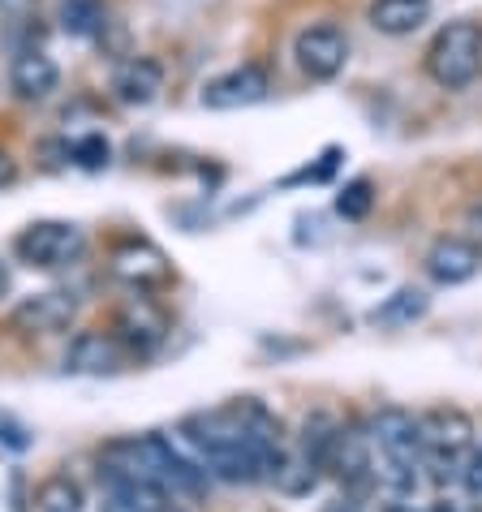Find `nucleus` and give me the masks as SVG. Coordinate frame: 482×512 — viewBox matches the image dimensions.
<instances>
[{"mask_svg": "<svg viewBox=\"0 0 482 512\" xmlns=\"http://www.w3.org/2000/svg\"><path fill=\"white\" fill-rule=\"evenodd\" d=\"M366 435L375 444V482H384L388 491H414L422 474L418 418L401 405H384L366 418Z\"/></svg>", "mask_w": 482, "mask_h": 512, "instance_id": "f257e3e1", "label": "nucleus"}, {"mask_svg": "<svg viewBox=\"0 0 482 512\" xmlns=\"http://www.w3.org/2000/svg\"><path fill=\"white\" fill-rule=\"evenodd\" d=\"M422 65H427V74H431L435 87L465 91L482 74V22L457 18V22L439 26L435 39L427 44Z\"/></svg>", "mask_w": 482, "mask_h": 512, "instance_id": "f03ea898", "label": "nucleus"}, {"mask_svg": "<svg viewBox=\"0 0 482 512\" xmlns=\"http://www.w3.org/2000/svg\"><path fill=\"white\" fill-rule=\"evenodd\" d=\"M422 431V469H431L435 482L457 478L461 457L474 444V418L457 405H435L418 418Z\"/></svg>", "mask_w": 482, "mask_h": 512, "instance_id": "7ed1b4c3", "label": "nucleus"}, {"mask_svg": "<svg viewBox=\"0 0 482 512\" xmlns=\"http://www.w3.org/2000/svg\"><path fill=\"white\" fill-rule=\"evenodd\" d=\"M13 254H18V263H26L31 272H65V267L82 263L87 233L69 220H35L13 237Z\"/></svg>", "mask_w": 482, "mask_h": 512, "instance_id": "20e7f679", "label": "nucleus"}, {"mask_svg": "<svg viewBox=\"0 0 482 512\" xmlns=\"http://www.w3.org/2000/svg\"><path fill=\"white\" fill-rule=\"evenodd\" d=\"M108 272H112V280L130 284L134 293H160L173 284V263H168V254L143 237L121 241L108 259Z\"/></svg>", "mask_w": 482, "mask_h": 512, "instance_id": "39448f33", "label": "nucleus"}, {"mask_svg": "<svg viewBox=\"0 0 482 512\" xmlns=\"http://www.w3.org/2000/svg\"><path fill=\"white\" fill-rule=\"evenodd\" d=\"M328 469L340 478V487H345L353 500L375 487V444H371V435H366V422H340Z\"/></svg>", "mask_w": 482, "mask_h": 512, "instance_id": "423d86ee", "label": "nucleus"}, {"mask_svg": "<svg viewBox=\"0 0 482 512\" xmlns=\"http://www.w3.org/2000/svg\"><path fill=\"white\" fill-rule=\"evenodd\" d=\"M293 61L310 82H332L349 61V35L332 22L306 26V31L293 39Z\"/></svg>", "mask_w": 482, "mask_h": 512, "instance_id": "0eeeda50", "label": "nucleus"}, {"mask_svg": "<svg viewBox=\"0 0 482 512\" xmlns=\"http://www.w3.org/2000/svg\"><path fill=\"white\" fill-rule=\"evenodd\" d=\"M272 95V78H267L263 65H237L229 74H216L211 82H203V95L198 104L211 112H237V108H254Z\"/></svg>", "mask_w": 482, "mask_h": 512, "instance_id": "6e6552de", "label": "nucleus"}, {"mask_svg": "<svg viewBox=\"0 0 482 512\" xmlns=\"http://www.w3.org/2000/svg\"><path fill=\"white\" fill-rule=\"evenodd\" d=\"M74 319H78V293H69V289L31 293V297H22L9 315V323L26 336H56V332H65Z\"/></svg>", "mask_w": 482, "mask_h": 512, "instance_id": "1a4fd4ad", "label": "nucleus"}, {"mask_svg": "<svg viewBox=\"0 0 482 512\" xmlns=\"http://www.w3.org/2000/svg\"><path fill=\"white\" fill-rule=\"evenodd\" d=\"M147 457L155 469V482L164 487V495H203L207 491V469L198 457H186L181 448H173L164 435H143Z\"/></svg>", "mask_w": 482, "mask_h": 512, "instance_id": "9d476101", "label": "nucleus"}, {"mask_svg": "<svg viewBox=\"0 0 482 512\" xmlns=\"http://www.w3.org/2000/svg\"><path fill=\"white\" fill-rule=\"evenodd\" d=\"M117 340L125 345V353H138V358H151L155 349L168 340V319L164 310L151 302V293H134L130 306H121L117 315Z\"/></svg>", "mask_w": 482, "mask_h": 512, "instance_id": "9b49d317", "label": "nucleus"}, {"mask_svg": "<svg viewBox=\"0 0 482 512\" xmlns=\"http://www.w3.org/2000/svg\"><path fill=\"white\" fill-rule=\"evenodd\" d=\"M125 345L117 340V332H99V327H91V332H78L74 340H69L65 349V371L69 375H117L125 366Z\"/></svg>", "mask_w": 482, "mask_h": 512, "instance_id": "f8f14e48", "label": "nucleus"}, {"mask_svg": "<svg viewBox=\"0 0 482 512\" xmlns=\"http://www.w3.org/2000/svg\"><path fill=\"white\" fill-rule=\"evenodd\" d=\"M422 267H427V276L435 284L452 289V284H465V280H474L482 272V250L470 237H439V241H431Z\"/></svg>", "mask_w": 482, "mask_h": 512, "instance_id": "ddd939ff", "label": "nucleus"}, {"mask_svg": "<svg viewBox=\"0 0 482 512\" xmlns=\"http://www.w3.org/2000/svg\"><path fill=\"white\" fill-rule=\"evenodd\" d=\"M9 87L18 99H26V104H44V99L61 87V65H56L48 52L26 48L13 56V65H9Z\"/></svg>", "mask_w": 482, "mask_h": 512, "instance_id": "4468645a", "label": "nucleus"}, {"mask_svg": "<svg viewBox=\"0 0 482 512\" xmlns=\"http://www.w3.org/2000/svg\"><path fill=\"white\" fill-rule=\"evenodd\" d=\"M160 91H164V65L151 61V56H130V61L112 74V95L130 108L151 104Z\"/></svg>", "mask_w": 482, "mask_h": 512, "instance_id": "2eb2a0df", "label": "nucleus"}, {"mask_svg": "<svg viewBox=\"0 0 482 512\" xmlns=\"http://www.w3.org/2000/svg\"><path fill=\"white\" fill-rule=\"evenodd\" d=\"M435 0H371V9H366V22L375 26L379 35H414L422 22L431 18Z\"/></svg>", "mask_w": 482, "mask_h": 512, "instance_id": "dca6fc26", "label": "nucleus"}, {"mask_svg": "<svg viewBox=\"0 0 482 512\" xmlns=\"http://www.w3.org/2000/svg\"><path fill=\"white\" fill-rule=\"evenodd\" d=\"M427 310H431V297L405 284V289H396L392 297H384V302L371 310V323L375 327H414Z\"/></svg>", "mask_w": 482, "mask_h": 512, "instance_id": "f3484780", "label": "nucleus"}, {"mask_svg": "<svg viewBox=\"0 0 482 512\" xmlns=\"http://www.w3.org/2000/svg\"><path fill=\"white\" fill-rule=\"evenodd\" d=\"M336 435H340V418L328 414V409H315V414L302 422V457H310L319 469H328L332 448H336Z\"/></svg>", "mask_w": 482, "mask_h": 512, "instance_id": "a211bd4d", "label": "nucleus"}, {"mask_svg": "<svg viewBox=\"0 0 482 512\" xmlns=\"http://www.w3.org/2000/svg\"><path fill=\"white\" fill-rule=\"evenodd\" d=\"M82 504H87V495H82L78 478H69V474L44 478L31 495V512H82Z\"/></svg>", "mask_w": 482, "mask_h": 512, "instance_id": "6ab92c4d", "label": "nucleus"}, {"mask_svg": "<svg viewBox=\"0 0 482 512\" xmlns=\"http://www.w3.org/2000/svg\"><path fill=\"white\" fill-rule=\"evenodd\" d=\"M104 0H61V9H56V22H61V31L69 39H91L104 31Z\"/></svg>", "mask_w": 482, "mask_h": 512, "instance_id": "aec40b11", "label": "nucleus"}, {"mask_svg": "<svg viewBox=\"0 0 482 512\" xmlns=\"http://www.w3.org/2000/svg\"><path fill=\"white\" fill-rule=\"evenodd\" d=\"M371 207H375V186L366 177L349 181V186L336 194V216L340 220H366L371 216Z\"/></svg>", "mask_w": 482, "mask_h": 512, "instance_id": "412c9836", "label": "nucleus"}, {"mask_svg": "<svg viewBox=\"0 0 482 512\" xmlns=\"http://www.w3.org/2000/svg\"><path fill=\"white\" fill-rule=\"evenodd\" d=\"M69 155H74V164H78V168H87V173H99V168L108 164L112 147H108V138H104V134H87V138H78L74 147H69Z\"/></svg>", "mask_w": 482, "mask_h": 512, "instance_id": "4be33fe9", "label": "nucleus"}, {"mask_svg": "<svg viewBox=\"0 0 482 512\" xmlns=\"http://www.w3.org/2000/svg\"><path fill=\"white\" fill-rule=\"evenodd\" d=\"M457 478H461V487L470 500H482V448L470 444V452L461 457V469H457Z\"/></svg>", "mask_w": 482, "mask_h": 512, "instance_id": "5701e85b", "label": "nucleus"}, {"mask_svg": "<svg viewBox=\"0 0 482 512\" xmlns=\"http://www.w3.org/2000/svg\"><path fill=\"white\" fill-rule=\"evenodd\" d=\"M336 164H340V147H328V151L319 155L315 168H302V173H293L289 186H297V181H328V177L336 173Z\"/></svg>", "mask_w": 482, "mask_h": 512, "instance_id": "b1692460", "label": "nucleus"}, {"mask_svg": "<svg viewBox=\"0 0 482 512\" xmlns=\"http://www.w3.org/2000/svg\"><path fill=\"white\" fill-rule=\"evenodd\" d=\"M13 181H18V164H13L9 151H0V190L13 186Z\"/></svg>", "mask_w": 482, "mask_h": 512, "instance_id": "393cba45", "label": "nucleus"}, {"mask_svg": "<svg viewBox=\"0 0 482 512\" xmlns=\"http://www.w3.org/2000/svg\"><path fill=\"white\" fill-rule=\"evenodd\" d=\"M323 512H362V504L353 500V495H345V500H336V504H328Z\"/></svg>", "mask_w": 482, "mask_h": 512, "instance_id": "a878e982", "label": "nucleus"}, {"mask_svg": "<svg viewBox=\"0 0 482 512\" xmlns=\"http://www.w3.org/2000/svg\"><path fill=\"white\" fill-rule=\"evenodd\" d=\"M470 224H474V229H482V198H478V203L470 207Z\"/></svg>", "mask_w": 482, "mask_h": 512, "instance_id": "bb28decb", "label": "nucleus"}, {"mask_svg": "<svg viewBox=\"0 0 482 512\" xmlns=\"http://www.w3.org/2000/svg\"><path fill=\"white\" fill-rule=\"evenodd\" d=\"M5 293H9V267L0 263V297H5Z\"/></svg>", "mask_w": 482, "mask_h": 512, "instance_id": "cd10ccee", "label": "nucleus"}, {"mask_svg": "<svg viewBox=\"0 0 482 512\" xmlns=\"http://www.w3.org/2000/svg\"><path fill=\"white\" fill-rule=\"evenodd\" d=\"M160 512H186V508H181V504H164Z\"/></svg>", "mask_w": 482, "mask_h": 512, "instance_id": "c85d7f7f", "label": "nucleus"}]
</instances>
